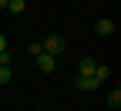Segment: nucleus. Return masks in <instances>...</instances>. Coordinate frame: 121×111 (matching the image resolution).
<instances>
[{
    "label": "nucleus",
    "instance_id": "1",
    "mask_svg": "<svg viewBox=\"0 0 121 111\" xmlns=\"http://www.w3.org/2000/svg\"><path fill=\"white\" fill-rule=\"evenodd\" d=\"M44 44V54H51V57H57L60 51H64V37H60V34H51L47 40H40Z\"/></svg>",
    "mask_w": 121,
    "mask_h": 111
},
{
    "label": "nucleus",
    "instance_id": "2",
    "mask_svg": "<svg viewBox=\"0 0 121 111\" xmlns=\"http://www.w3.org/2000/svg\"><path fill=\"white\" fill-rule=\"evenodd\" d=\"M94 34H98V37H111V34H114V20H108V17H101V20L94 24Z\"/></svg>",
    "mask_w": 121,
    "mask_h": 111
},
{
    "label": "nucleus",
    "instance_id": "3",
    "mask_svg": "<svg viewBox=\"0 0 121 111\" xmlns=\"http://www.w3.org/2000/svg\"><path fill=\"white\" fill-rule=\"evenodd\" d=\"M54 64H57V61H54L51 54H37V71H40V74H51Z\"/></svg>",
    "mask_w": 121,
    "mask_h": 111
},
{
    "label": "nucleus",
    "instance_id": "4",
    "mask_svg": "<svg viewBox=\"0 0 121 111\" xmlns=\"http://www.w3.org/2000/svg\"><path fill=\"white\" fill-rule=\"evenodd\" d=\"M94 64H98L94 57H84L81 64H78V77H94Z\"/></svg>",
    "mask_w": 121,
    "mask_h": 111
},
{
    "label": "nucleus",
    "instance_id": "5",
    "mask_svg": "<svg viewBox=\"0 0 121 111\" xmlns=\"http://www.w3.org/2000/svg\"><path fill=\"white\" fill-rule=\"evenodd\" d=\"M74 88H78V91H98L101 84L94 81V77H78V81H74Z\"/></svg>",
    "mask_w": 121,
    "mask_h": 111
},
{
    "label": "nucleus",
    "instance_id": "6",
    "mask_svg": "<svg viewBox=\"0 0 121 111\" xmlns=\"http://www.w3.org/2000/svg\"><path fill=\"white\" fill-rule=\"evenodd\" d=\"M108 77H111V67H108V64H94V81H98V84H104Z\"/></svg>",
    "mask_w": 121,
    "mask_h": 111
},
{
    "label": "nucleus",
    "instance_id": "7",
    "mask_svg": "<svg viewBox=\"0 0 121 111\" xmlns=\"http://www.w3.org/2000/svg\"><path fill=\"white\" fill-rule=\"evenodd\" d=\"M7 10L10 13H24L27 10V0H7Z\"/></svg>",
    "mask_w": 121,
    "mask_h": 111
},
{
    "label": "nucleus",
    "instance_id": "8",
    "mask_svg": "<svg viewBox=\"0 0 121 111\" xmlns=\"http://www.w3.org/2000/svg\"><path fill=\"white\" fill-rule=\"evenodd\" d=\"M108 104H111V108H121V88L108 91Z\"/></svg>",
    "mask_w": 121,
    "mask_h": 111
},
{
    "label": "nucleus",
    "instance_id": "9",
    "mask_svg": "<svg viewBox=\"0 0 121 111\" xmlns=\"http://www.w3.org/2000/svg\"><path fill=\"white\" fill-rule=\"evenodd\" d=\"M10 77H13L10 74V64H0V84H10Z\"/></svg>",
    "mask_w": 121,
    "mask_h": 111
},
{
    "label": "nucleus",
    "instance_id": "10",
    "mask_svg": "<svg viewBox=\"0 0 121 111\" xmlns=\"http://www.w3.org/2000/svg\"><path fill=\"white\" fill-rule=\"evenodd\" d=\"M27 51H30V57H37V54H44V44H40V40H30Z\"/></svg>",
    "mask_w": 121,
    "mask_h": 111
},
{
    "label": "nucleus",
    "instance_id": "11",
    "mask_svg": "<svg viewBox=\"0 0 121 111\" xmlns=\"http://www.w3.org/2000/svg\"><path fill=\"white\" fill-rule=\"evenodd\" d=\"M0 54H10V47H7V37L0 34Z\"/></svg>",
    "mask_w": 121,
    "mask_h": 111
},
{
    "label": "nucleus",
    "instance_id": "12",
    "mask_svg": "<svg viewBox=\"0 0 121 111\" xmlns=\"http://www.w3.org/2000/svg\"><path fill=\"white\" fill-rule=\"evenodd\" d=\"M0 10H7V0H0Z\"/></svg>",
    "mask_w": 121,
    "mask_h": 111
}]
</instances>
